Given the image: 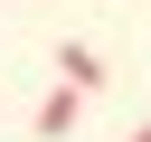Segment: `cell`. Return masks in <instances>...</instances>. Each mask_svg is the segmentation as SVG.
<instances>
[{"mask_svg":"<svg viewBox=\"0 0 151 142\" xmlns=\"http://www.w3.org/2000/svg\"><path fill=\"white\" fill-rule=\"evenodd\" d=\"M123 142H151V123H132V133H123Z\"/></svg>","mask_w":151,"mask_h":142,"instance_id":"3957f363","label":"cell"},{"mask_svg":"<svg viewBox=\"0 0 151 142\" xmlns=\"http://www.w3.org/2000/svg\"><path fill=\"white\" fill-rule=\"evenodd\" d=\"M57 85H76V95H94V85H104V57L66 38V47H57Z\"/></svg>","mask_w":151,"mask_h":142,"instance_id":"6da1fadb","label":"cell"},{"mask_svg":"<svg viewBox=\"0 0 151 142\" xmlns=\"http://www.w3.org/2000/svg\"><path fill=\"white\" fill-rule=\"evenodd\" d=\"M28 123H38V133H47V142H57V133H76V85H57V95H47V104H38V114H28Z\"/></svg>","mask_w":151,"mask_h":142,"instance_id":"7a4b0ae2","label":"cell"}]
</instances>
